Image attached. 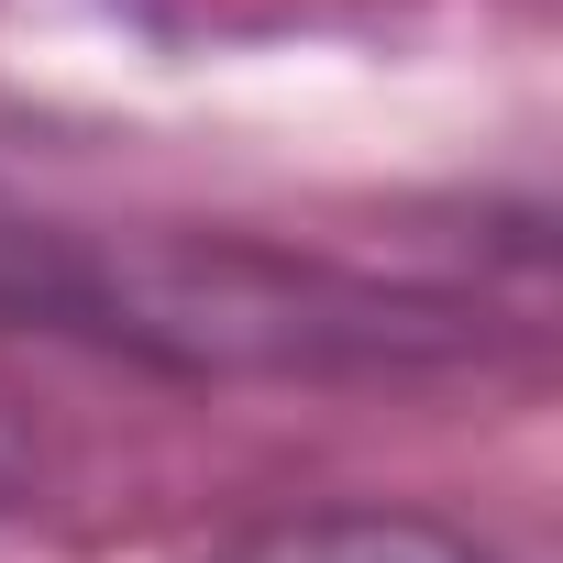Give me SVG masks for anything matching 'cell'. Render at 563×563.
Segmentation results:
<instances>
[{
    "instance_id": "obj_1",
    "label": "cell",
    "mask_w": 563,
    "mask_h": 563,
    "mask_svg": "<svg viewBox=\"0 0 563 563\" xmlns=\"http://www.w3.org/2000/svg\"><path fill=\"white\" fill-rule=\"evenodd\" d=\"M221 563H486V552L409 508H321V519H276V530L232 541Z\"/></svg>"
}]
</instances>
